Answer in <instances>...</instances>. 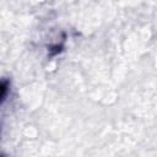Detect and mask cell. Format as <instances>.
I'll return each mask as SVG.
<instances>
[{
	"mask_svg": "<svg viewBox=\"0 0 157 157\" xmlns=\"http://www.w3.org/2000/svg\"><path fill=\"white\" fill-rule=\"evenodd\" d=\"M9 87H10V83L7 80H2L0 81V104L2 103V101L5 99L7 92H9Z\"/></svg>",
	"mask_w": 157,
	"mask_h": 157,
	"instance_id": "obj_1",
	"label": "cell"
}]
</instances>
